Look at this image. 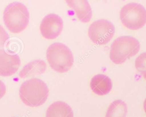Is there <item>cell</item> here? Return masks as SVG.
Segmentation results:
<instances>
[{"instance_id": "cell-5", "label": "cell", "mask_w": 146, "mask_h": 117, "mask_svg": "<svg viewBox=\"0 0 146 117\" xmlns=\"http://www.w3.org/2000/svg\"><path fill=\"white\" fill-rule=\"evenodd\" d=\"M120 19L123 25L127 28L137 30L146 24V10L138 3H129L121 9Z\"/></svg>"}, {"instance_id": "cell-8", "label": "cell", "mask_w": 146, "mask_h": 117, "mask_svg": "<svg viewBox=\"0 0 146 117\" xmlns=\"http://www.w3.org/2000/svg\"><path fill=\"white\" fill-rule=\"evenodd\" d=\"M21 65L17 55H9L3 50L0 51V75L8 77L14 74Z\"/></svg>"}, {"instance_id": "cell-12", "label": "cell", "mask_w": 146, "mask_h": 117, "mask_svg": "<svg viewBox=\"0 0 146 117\" xmlns=\"http://www.w3.org/2000/svg\"><path fill=\"white\" fill-rule=\"evenodd\" d=\"M46 117H74L71 107L64 102L56 101L48 108Z\"/></svg>"}, {"instance_id": "cell-14", "label": "cell", "mask_w": 146, "mask_h": 117, "mask_svg": "<svg viewBox=\"0 0 146 117\" xmlns=\"http://www.w3.org/2000/svg\"><path fill=\"white\" fill-rule=\"evenodd\" d=\"M135 67L146 80V52L140 54L135 61Z\"/></svg>"}, {"instance_id": "cell-2", "label": "cell", "mask_w": 146, "mask_h": 117, "mask_svg": "<svg viewBox=\"0 0 146 117\" xmlns=\"http://www.w3.org/2000/svg\"><path fill=\"white\" fill-rule=\"evenodd\" d=\"M29 18L28 8L19 2L8 5L3 14L5 25L13 33H19L25 29L29 24Z\"/></svg>"}, {"instance_id": "cell-7", "label": "cell", "mask_w": 146, "mask_h": 117, "mask_svg": "<svg viewBox=\"0 0 146 117\" xmlns=\"http://www.w3.org/2000/svg\"><path fill=\"white\" fill-rule=\"evenodd\" d=\"M62 18L54 14H50L44 18L40 26L41 33L43 38L48 40L57 38L63 30Z\"/></svg>"}, {"instance_id": "cell-3", "label": "cell", "mask_w": 146, "mask_h": 117, "mask_svg": "<svg viewBox=\"0 0 146 117\" xmlns=\"http://www.w3.org/2000/svg\"><path fill=\"white\" fill-rule=\"evenodd\" d=\"M140 48V43L135 38L132 36H120L111 45L110 59L115 64H122L136 55Z\"/></svg>"}, {"instance_id": "cell-4", "label": "cell", "mask_w": 146, "mask_h": 117, "mask_svg": "<svg viewBox=\"0 0 146 117\" xmlns=\"http://www.w3.org/2000/svg\"><path fill=\"white\" fill-rule=\"evenodd\" d=\"M46 58L52 69L59 73L69 71L74 63V58L70 49L64 44H52L46 52Z\"/></svg>"}, {"instance_id": "cell-15", "label": "cell", "mask_w": 146, "mask_h": 117, "mask_svg": "<svg viewBox=\"0 0 146 117\" xmlns=\"http://www.w3.org/2000/svg\"><path fill=\"white\" fill-rule=\"evenodd\" d=\"M143 108H144V111L146 113V98L143 103Z\"/></svg>"}, {"instance_id": "cell-1", "label": "cell", "mask_w": 146, "mask_h": 117, "mask_svg": "<svg viewBox=\"0 0 146 117\" xmlns=\"http://www.w3.org/2000/svg\"><path fill=\"white\" fill-rule=\"evenodd\" d=\"M49 90L46 83L40 79L33 78L22 84L19 96L26 106L36 107L43 105L48 96Z\"/></svg>"}, {"instance_id": "cell-9", "label": "cell", "mask_w": 146, "mask_h": 117, "mask_svg": "<svg viewBox=\"0 0 146 117\" xmlns=\"http://www.w3.org/2000/svg\"><path fill=\"white\" fill-rule=\"evenodd\" d=\"M68 5L75 10L77 16L81 22L88 23L91 20L92 11L88 1L86 0H67Z\"/></svg>"}, {"instance_id": "cell-6", "label": "cell", "mask_w": 146, "mask_h": 117, "mask_svg": "<svg viewBox=\"0 0 146 117\" xmlns=\"http://www.w3.org/2000/svg\"><path fill=\"white\" fill-rule=\"evenodd\" d=\"M115 33L114 25L109 21L100 19L90 26L88 36L94 44L99 45L106 44L111 40Z\"/></svg>"}, {"instance_id": "cell-13", "label": "cell", "mask_w": 146, "mask_h": 117, "mask_svg": "<svg viewBox=\"0 0 146 117\" xmlns=\"http://www.w3.org/2000/svg\"><path fill=\"white\" fill-rule=\"evenodd\" d=\"M128 108L126 103L122 100L113 102L108 107L106 117H126Z\"/></svg>"}, {"instance_id": "cell-11", "label": "cell", "mask_w": 146, "mask_h": 117, "mask_svg": "<svg viewBox=\"0 0 146 117\" xmlns=\"http://www.w3.org/2000/svg\"><path fill=\"white\" fill-rule=\"evenodd\" d=\"M46 64L44 61L36 60L26 64L19 73L20 78H25L28 77L40 75L46 69Z\"/></svg>"}, {"instance_id": "cell-10", "label": "cell", "mask_w": 146, "mask_h": 117, "mask_svg": "<svg viewBox=\"0 0 146 117\" xmlns=\"http://www.w3.org/2000/svg\"><path fill=\"white\" fill-rule=\"evenodd\" d=\"M90 87L94 93L98 95H104L108 94L112 88L111 79L103 74H98L91 79Z\"/></svg>"}]
</instances>
